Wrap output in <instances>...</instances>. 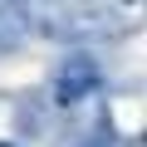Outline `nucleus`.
I'll use <instances>...</instances> for the list:
<instances>
[{
	"label": "nucleus",
	"mask_w": 147,
	"mask_h": 147,
	"mask_svg": "<svg viewBox=\"0 0 147 147\" xmlns=\"http://www.w3.org/2000/svg\"><path fill=\"white\" fill-rule=\"evenodd\" d=\"M93 84H98L93 59H88V54H69V59L59 64V74H54V98H59L64 108H74V103H84V98L93 93Z\"/></svg>",
	"instance_id": "1"
}]
</instances>
